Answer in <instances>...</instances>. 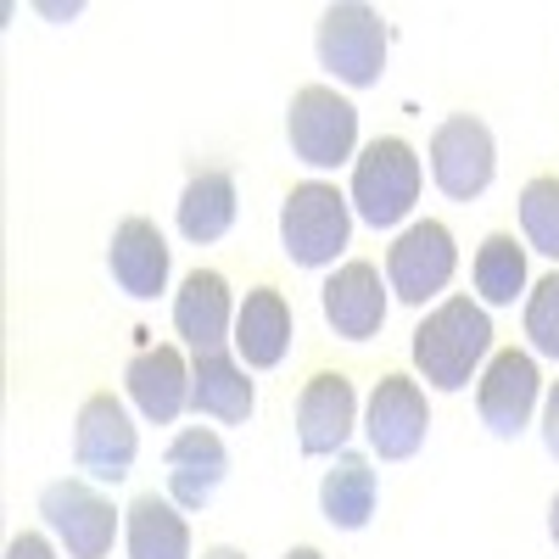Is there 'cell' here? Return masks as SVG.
Here are the masks:
<instances>
[{"label": "cell", "mask_w": 559, "mask_h": 559, "mask_svg": "<svg viewBox=\"0 0 559 559\" xmlns=\"http://www.w3.org/2000/svg\"><path fill=\"white\" fill-rule=\"evenodd\" d=\"M492 353V319L471 297H448L426 324L414 331V364L437 392L471 386L476 364Z\"/></svg>", "instance_id": "1"}, {"label": "cell", "mask_w": 559, "mask_h": 559, "mask_svg": "<svg viewBox=\"0 0 559 559\" xmlns=\"http://www.w3.org/2000/svg\"><path fill=\"white\" fill-rule=\"evenodd\" d=\"M347 236H353V213H347V197L336 185H297L280 207V247H286L292 263L302 269H324L347 252Z\"/></svg>", "instance_id": "2"}, {"label": "cell", "mask_w": 559, "mask_h": 559, "mask_svg": "<svg viewBox=\"0 0 559 559\" xmlns=\"http://www.w3.org/2000/svg\"><path fill=\"white\" fill-rule=\"evenodd\" d=\"M419 197V157L408 140L386 134L376 140V146H364V157L353 163V207L364 224H376V229H392L408 218Z\"/></svg>", "instance_id": "3"}, {"label": "cell", "mask_w": 559, "mask_h": 559, "mask_svg": "<svg viewBox=\"0 0 559 559\" xmlns=\"http://www.w3.org/2000/svg\"><path fill=\"white\" fill-rule=\"evenodd\" d=\"M286 134H292V152L297 163L308 168H342L358 146V107L347 96L324 84H308L292 96V112H286Z\"/></svg>", "instance_id": "4"}, {"label": "cell", "mask_w": 559, "mask_h": 559, "mask_svg": "<svg viewBox=\"0 0 559 559\" xmlns=\"http://www.w3.org/2000/svg\"><path fill=\"white\" fill-rule=\"evenodd\" d=\"M319 62L353 90L376 84L381 68H386V23H381V12L358 7V0L324 7V17H319Z\"/></svg>", "instance_id": "5"}, {"label": "cell", "mask_w": 559, "mask_h": 559, "mask_svg": "<svg viewBox=\"0 0 559 559\" xmlns=\"http://www.w3.org/2000/svg\"><path fill=\"white\" fill-rule=\"evenodd\" d=\"M498 174V146H492V129L471 112H453L437 123L431 134V179L437 191L453 202H476Z\"/></svg>", "instance_id": "6"}, {"label": "cell", "mask_w": 559, "mask_h": 559, "mask_svg": "<svg viewBox=\"0 0 559 559\" xmlns=\"http://www.w3.org/2000/svg\"><path fill=\"white\" fill-rule=\"evenodd\" d=\"M39 515L62 537V548L73 559H107L112 537H118V515L112 503L90 487V481H51L39 492Z\"/></svg>", "instance_id": "7"}, {"label": "cell", "mask_w": 559, "mask_h": 559, "mask_svg": "<svg viewBox=\"0 0 559 559\" xmlns=\"http://www.w3.org/2000/svg\"><path fill=\"white\" fill-rule=\"evenodd\" d=\"M134 453L140 437L129 426V414L112 392H96L79 408V426H73V464L90 481H123L134 471Z\"/></svg>", "instance_id": "8"}, {"label": "cell", "mask_w": 559, "mask_h": 559, "mask_svg": "<svg viewBox=\"0 0 559 559\" xmlns=\"http://www.w3.org/2000/svg\"><path fill=\"white\" fill-rule=\"evenodd\" d=\"M453 269H459V252H453V229L448 224H437V218H426V224H408L403 236L392 241V252H386V280H392V292L403 297V302H431L448 280H453Z\"/></svg>", "instance_id": "9"}, {"label": "cell", "mask_w": 559, "mask_h": 559, "mask_svg": "<svg viewBox=\"0 0 559 559\" xmlns=\"http://www.w3.org/2000/svg\"><path fill=\"white\" fill-rule=\"evenodd\" d=\"M537 386H543V376H537V364H532V353H492V364H487V376H481V386H476V408H481V426L492 431V437H521L526 426H532V408H537Z\"/></svg>", "instance_id": "10"}, {"label": "cell", "mask_w": 559, "mask_h": 559, "mask_svg": "<svg viewBox=\"0 0 559 559\" xmlns=\"http://www.w3.org/2000/svg\"><path fill=\"white\" fill-rule=\"evenodd\" d=\"M426 392H419L408 376H381L376 381V397H369V414H364V431H369V448L381 459H414L419 442H426Z\"/></svg>", "instance_id": "11"}, {"label": "cell", "mask_w": 559, "mask_h": 559, "mask_svg": "<svg viewBox=\"0 0 559 559\" xmlns=\"http://www.w3.org/2000/svg\"><path fill=\"white\" fill-rule=\"evenodd\" d=\"M358 426V397H353V381L324 369L313 376L297 397V448L302 453H342V442L353 437Z\"/></svg>", "instance_id": "12"}, {"label": "cell", "mask_w": 559, "mask_h": 559, "mask_svg": "<svg viewBox=\"0 0 559 559\" xmlns=\"http://www.w3.org/2000/svg\"><path fill=\"white\" fill-rule=\"evenodd\" d=\"M324 319H331V331L347 336V342H369L386 324V286L376 263H342L331 280H324Z\"/></svg>", "instance_id": "13"}, {"label": "cell", "mask_w": 559, "mask_h": 559, "mask_svg": "<svg viewBox=\"0 0 559 559\" xmlns=\"http://www.w3.org/2000/svg\"><path fill=\"white\" fill-rule=\"evenodd\" d=\"M224 476H229V448L213 431L191 426V431H179L168 442V492H174L179 509L213 503V492L224 487Z\"/></svg>", "instance_id": "14"}, {"label": "cell", "mask_w": 559, "mask_h": 559, "mask_svg": "<svg viewBox=\"0 0 559 559\" xmlns=\"http://www.w3.org/2000/svg\"><path fill=\"white\" fill-rule=\"evenodd\" d=\"M123 386L152 426H174L179 408L191 403V369H185V358L174 347H146L140 358H129Z\"/></svg>", "instance_id": "15"}, {"label": "cell", "mask_w": 559, "mask_h": 559, "mask_svg": "<svg viewBox=\"0 0 559 559\" xmlns=\"http://www.w3.org/2000/svg\"><path fill=\"white\" fill-rule=\"evenodd\" d=\"M107 263H112V280L129 297H157L168 286V241L157 236L152 218H123L112 229Z\"/></svg>", "instance_id": "16"}, {"label": "cell", "mask_w": 559, "mask_h": 559, "mask_svg": "<svg viewBox=\"0 0 559 559\" xmlns=\"http://www.w3.org/2000/svg\"><path fill=\"white\" fill-rule=\"evenodd\" d=\"M174 331L197 353L224 347V336H229V286H224V274H213V269L185 274V286L174 297Z\"/></svg>", "instance_id": "17"}, {"label": "cell", "mask_w": 559, "mask_h": 559, "mask_svg": "<svg viewBox=\"0 0 559 559\" xmlns=\"http://www.w3.org/2000/svg\"><path fill=\"white\" fill-rule=\"evenodd\" d=\"M236 347L252 369H274L280 358H286L292 347V308L286 297H280L274 286H258L247 292L241 313H236Z\"/></svg>", "instance_id": "18"}, {"label": "cell", "mask_w": 559, "mask_h": 559, "mask_svg": "<svg viewBox=\"0 0 559 559\" xmlns=\"http://www.w3.org/2000/svg\"><path fill=\"white\" fill-rule=\"evenodd\" d=\"M376 471H369V459L364 453H336V464L324 471V487H319V509H324V521L342 526V532H364L369 515H376Z\"/></svg>", "instance_id": "19"}, {"label": "cell", "mask_w": 559, "mask_h": 559, "mask_svg": "<svg viewBox=\"0 0 559 559\" xmlns=\"http://www.w3.org/2000/svg\"><path fill=\"white\" fill-rule=\"evenodd\" d=\"M191 403L197 414H213L224 426H241L252 419V381L247 369L229 358V353H197V369H191Z\"/></svg>", "instance_id": "20"}, {"label": "cell", "mask_w": 559, "mask_h": 559, "mask_svg": "<svg viewBox=\"0 0 559 559\" xmlns=\"http://www.w3.org/2000/svg\"><path fill=\"white\" fill-rule=\"evenodd\" d=\"M123 537H129V559H191V526H185V515L157 492L129 503Z\"/></svg>", "instance_id": "21"}, {"label": "cell", "mask_w": 559, "mask_h": 559, "mask_svg": "<svg viewBox=\"0 0 559 559\" xmlns=\"http://www.w3.org/2000/svg\"><path fill=\"white\" fill-rule=\"evenodd\" d=\"M229 224H236V179H229L224 168L191 174V185H185V197H179V236L207 247Z\"/></svg>", "instance_id": "22"}, {"label": "cell", "mask_w": 559, "mask_h": 559, "mask_svg": "<svg viewBox=\"0 0 559 559\" xmlns=\"http://www.w3.org/2000/svg\"><path fill=\"white\" fill-rule=\"evenodd\" d=\"M476 292L492 308H509L526 292V252L515 247V236L492 229V236L481 241V252H476Z\"/></svg>", "instance_id": "23"}, {"label": "cell", "mask_w": 559, "mask_h": 559, "mask_svg": "<svg viewBox=\"0 0 559 559\" xmlns=\"http://www.w3.org/2000/svg\"><path fill=\"white\" fill-rule=\"evenodd\" d=\"M521 229L543 258H559V179H532L521 191Z\"/></svg>", "instance_id": "24"}, {"label": "cell", "mask_w": 559, "mask_h": 559, "mask_svg": "<svg viewBox=\"0 0 559 559\" xmlns=\"http://www.w3.org/2000/svg\"><path fill=\"white\" fill-rule=\"evenodd\" d=\"M526 336L543 358H559V274H543L526 297Z\"/></svg>", "instance_id": "25"}, {"label": "cell", "mask_w": 559, "mask_h": 559, "mask_svg": "<svg viewBox=\"0 0 559 559\" xmlns=\"http://www.w3.org/2000/svg\"><path fill=\"white\" fill-rule=\"evenodd\" d=\"M7 559H57V554H51V543H45L39 532H17L12 548H7Z\"/></svg>", "instance_id": "26"}, {"label": "cell", "mask_w": 559, "mask_h": 559, "mask_svg": "<svg viewBox=\"0 0 559 559\" xmlns=\"http://www.w3.org/2000/svg\"><path fill=\"white\" fill-rule=\"evenodd\" d=\"M543 442H548V453L559 459V381H554V392H548V408H543Z\"/></svg>", "instance_id": "27"}, {"label": "cell", "mask_w": 559, "mask_h": 559, "mask_svg": "<svg viewBox=\"0 0 559 559\" xmlns=\"http://www.w3.org/2000/svg\"><path fill=\"white\" fill-rule=\"evenodd\" d=\"M548 537L559 543V492H554V503H548Z\"/></svg>", "instance_id": "28"}, {"label": "cell", "mask_w": 559, "mask_h": 559, "mask_svg": "<svg viewBox=\"0 0 559 559\" xmlns=\"http://www.w3.org/2000/svg\"><path fill=\"white\" fill-rule=\"evenodd\" d=\"M202 559H247V554H236V548H207Z\"/></svg>", "instance_id": "29"}, {"label": "cell", "mask_w": 559, "mask_h": 559, "mask_svg": "<svg viewBox=\"0 0 559 559\" xmlns=\"http://www.w3.org/2000/svg\"><path fill=\"white\" fill-rule=\"evenodd\" d=\"M286 559H324V554H319V548H308V543H302V548H292V554H286Z\"/></svg>", "instance_id": "30"}]
</instances>
